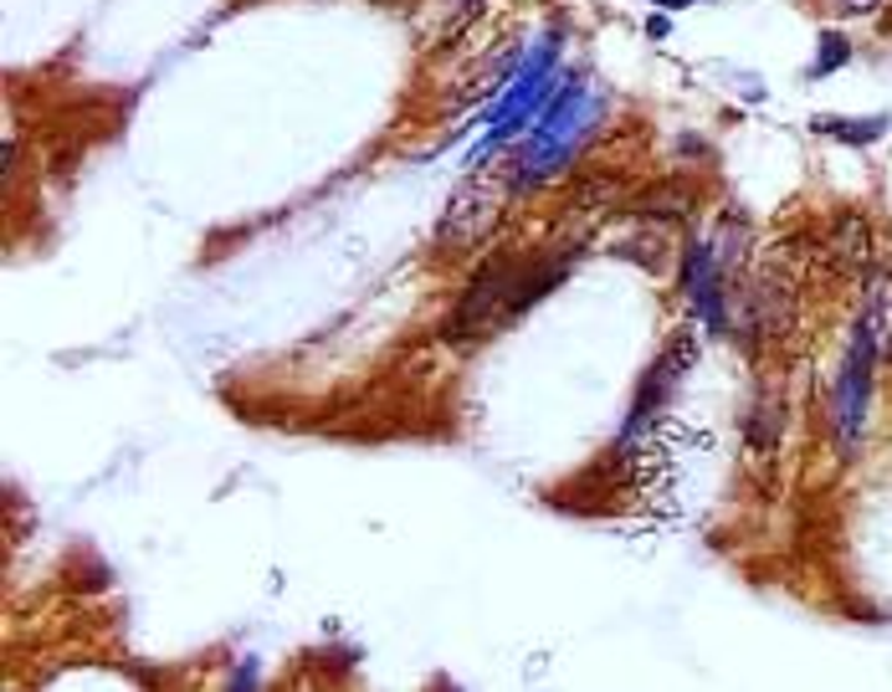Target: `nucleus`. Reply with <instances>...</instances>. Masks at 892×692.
<instances>
[{
	"mask_svg": "<svg viewBox=\"0 0 892 692\" xmlns=\"http://www.w3.org/2000/svg\"><path fill=\"white\" fill-rule=\"evenodd\" d=\"M554 278H560V262L523 267L519 257H503V262H493L488 272H478V282L467 288L462 308H457V319H452V333L457 339H488L498 323L523 313Z\"/></svg>",
	"mask_w": 892,
	"mask_h": 692,
	"instance_id": "nucleus-1",
	"label": "nucleus"
},
{
	"mask_svg": "<svg viewBox=\"0 0 892 692\" xmlns=\"http://www.w3.org/2000/svg\"><path fill=\"white\" fill-rule=\"evenodd\" d=\"M513 185H519V164L513 160H498V164H488V170L467 174L462 185H457V195L447 200V215H441V227H437L441 252H452V257L478 252L482 241L498 231V221L508 215Z\"/></svg>",
	"mask_w": 892,
	"mask_h": 692,
	"instance_id": "nucleus-2",
	"label": "nucleus"
},
{
	"mask_svg": "<svg viewBox=\"0 0 892 692\" xmlns=\"http://www.w3.org/2000/svg\"><path fill=\"white\" fill-rule=\"evenodd\" d=\"M667 6H678V0H667Z\"/></svg>",
	"mask_w": 892,
	"mask_h": 692,
	"instance_id": "nucleus-3",
	"label": "nucleus"
}]
</instances>
